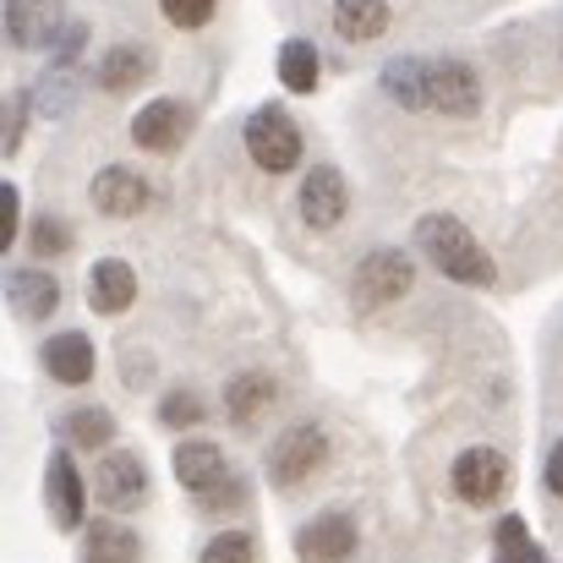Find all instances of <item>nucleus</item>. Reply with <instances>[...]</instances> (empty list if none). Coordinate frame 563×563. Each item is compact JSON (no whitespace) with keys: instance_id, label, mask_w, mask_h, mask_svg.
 Segmentation results:
<instances>
[{"instance_id":"f257e3e1","label":"nucleus","mask_w":563,"mask_h":563,"mask_svg":"<svg viewBox=\"0 0 563 563\" xmlns=\"http://www.w3.org/2000/svg\"><path fill=\"white\" fill-rule=\"evenodd\" d=\"M416 252H427V263H432L443 279H454V285L487 290V285L498 279V263L487 257V246H482L454 213H427V219H416Z\"/></svg>"},{"instance_id":"f03ea898","label":"nucleus","mask_w":563,"mask_h":563,"mask_svg":"<svg viewBox=\"0 0 563 563\" xmlns=\"http://www.w3.org/2000/svg\"><path fill=\"white\" fill-rule=\"evenodd\" d=\"M246 154L257 170L268 176H285L301 165V126L279 110V104H263L252 121H246Z\"/></svg>"},{"instance_id":"7ed1b4c3","label":"nucleus","mask_w":563,"mask_h":563,"mask_svg":"<svg viewBox=\"0 0 563 563\" xmlns=\"http://www.w3.org/2000/svg\"><path fill=\"white\" fill-rule=\"evenodd\" d=\"M329 465V432L318 427V421H296V427H285L279 432V443L268 449V476L279 482V487H301L312 471H323Z\"/></svg>"},{"instance_id":"20e7f679","label":"nucleus","mask_w":563,"mask_h":563,"mask_svg":"<svg viewBox=\"0 0 563 563\" xmlns=\"http://www.w3.org/2000/svg\"><path fill=\"white\" fill-rule=\"evenodd\" d=\"M449 482H454L460 504H471V509H493V504L509 493V454H498V449L476 443V449L454 454Z\"/></svg>"},{"instance_id":"39448f33","label":"nucleus","mask_w":563,"mask_h":563,"mask_svg":"<svg viewBox=\"0 0 563 563\" xmlns=\"http://www.w3.org/2000/svg\"><path fill=\"white\" fill-rule=\"evenodd\" d=\"M410 285H416V263H410L399 246H377V252H367V257L356 263V274H351L356 307H388V301L410 296Z\"/></svg>"},{"instance_id":"423d86ee","label":"nucleus","mask_w":563,"mask_h":563,"mask_svg":"<svg viewBox=\"0 0 563 563\" xmlns=\"http://www.w3.org/2000/svg\"><path fill=\"white\" fill-rule=\"evenodd\" d=\"M427 93H432V110H443V115H476L482 110V77L454 55L427 60Z\"/></svg>"},{"instance_id":"0eeeda50","label":"nucleus","mask_w":563,"mask_h":563,"mask_svg":"<svg viewBox=\"0 0 563 563\" xmlns=\"http://www.w3.org/2000/svg\"><path fill=\"white\" fill-rule=\"evenodd\" d=\"M93 493H99L104 509H126V504H137V498L148 493V465H143V454H137V449H115V454H104V460L93 465Z\"/></svg>"},{"instance_id":"6e6552de","label":"nucleus","mask_w":563,"mask_h":563,"mask_svg":"<svg viewBox=\"0 0 563 563\" xmlns=\"http://www.w3.org/2000/svg\"><path fill=\"white\" fill-rule=\"evenodd\" d=\"M187 104L181 99H154V104H143L137 110V121H132V143L137 148H148V154H176L181 143H187Z\"/></svg>"},{"instance_id":"1a4fd4ad","label":"nucleus","mask_w":563,"mask_h":563,"mask_svg":"<svg viewBox=\"0 0 563 563\" xmlns=\"http://www.w3.org/2000/svg\"><path fill=\"white\" fill-rule=\"evenodd\" d=\"M356 553V520L345 509L318 515L301 537H296V559L301 563H345Z\"/></svg>"},{"instance_id":"9d476101","label":"nucleus","mask_w":563,"mask_h":563,"mask_svg":"<svg viewBox=\"0 0 563 563\" xmlns=\"http://www.w3.org/2000/svg\"><path fill=\"white\" fill-rule=\"evenodd\" d=\"M351 208V191H345V176L334 165H312L307 181H301V219L312 230H334Z\"/></svg>"},{"instance_id":"9b49d317","label":"nucleus","mask_w":563,"mask_h":563,"mask_svg":"<svg viewBox=\"0 0 563 563\" xmlns=\"http://www.w3.org/2000/svg\"><path fill=\"white\" fill-rule=\"evenodd\" d=\"M132 301H137V274H132V263L104 257V263L88 268V307H93L99 318H121Z\"/></svg>"},{"instance_id":"f8f14e48","label":"nucleus","mask_w":563,"mask_h":563,"mask_svg":"<svg viewBox=\"0 0 563 563\" xmlns=\"http://www.w3.org/2000/svg\"><path fill=\"white\" fill-rule=\"evenodd\" d=\"M148 197H154L148 181L137 170H126V165H110V170L93 176V208L110 213V219H137L148 208Z\"/></svg>"},{"instance_id":"ddd939ff","label":"nucleus","mask_w":563,"mask_h":563,"mask_svg":"<svg viewBox=\"0 0 563 563\" xmlns=\"http://www.w3.org/2000/svg\"><path fill=\"white\" fill-rule=\"evenodd\" d=\"M44 367H49V377H55V383H66V388L93 383V367H99L93 340H88V334H77V329H66V334L44 340Z\"/></svg>"},{"instance_id":"4468645a","label":"nucleus","mask_w":563,"mask_h":563,"mask_svg":"<svg viewBox=\"0 0 563 563\" xmlns=\"http://www.w3.org/2000/svg\"><path fill=\"white\" fill-rule=\"evenodd\" d=\"M82 509H88V487H82V471L71 465V454H49V515L60 531H77L82 526Z\"/></svg>"},{"instance_id":"2eb2a0df","label":"nucleus","mask_w":563,"mask_h":563,"mask_svg":"<svg viewBox=\"0 0 563 563\" xmlns=\"http://www.w3.org/2000/svg\"><path fill=\"white\" fill-rule=\"evenodd\" d=\"M176 482L187 487L191 498H202V493H213L219 482H230V465H224V449L219 443H181L176 449Z\"/></svg>"},{"instance_id":"dca6fc26","label":"nucleus","mask_w":563,"mask_h":563,"mask_svg":"<svg viewBox=\"0 0 563 563\" xmlns=\"http://www.w3.org/2000/svg\"><path fill=\"white\" fill-rule=\"evenodd\" d=\"M60 27V5L55 0H5V33L16 49H38L49 44Z\"/></svg>"},{"instance_id":"f3484780","label":"nucleus","mask_w":563,"mask_h":563,"mask_svg":"<svg viewBox=\"0 0 563 563\" xmlns=\"http://www.w3.org/2000/svg\"><path fill=\"white\" fill-rule=\"evenodd\" d=\"M5 296H11V312L27 318V323H38V318H49V312L60 307V285H55V274H44V268H16V274L5 279Z\"/></svg>"},{"instance_id":"a211bd4d","label":"nucleus","mask_w":563,"mask_h":563,"mask_svg":"<svg viewBox=\"0 0 563 563\" xmlns=\"http://www.w3.org/2000/svg\"><path fill=\"white\" fill-rule=\"evenodd\" d=\"M274 399H279V383L268 373H241L235 383H224V416L235 427H257Z\"/></svg>"},{"instance_id":"6ab92c4d","label":"nucleus","mask_w":563,"mask_h":563,"mask_svg":"<svg viewBox=\"0 0 563 563\" xmlns=\"http://www.w3.org/2000/svg\"><path fill=\"white\" fill-rule=\"evenodd\" d=\"M388 0H334V33L345 44H373L388 33Z\"/></svg>"},{"instance_id":"aec40b11","label":"nucleus","mask_w":563,"mask_h":563,"mask_svg":"<svg viewBox=\"0 0 563 563\" xmlns=\"http://www.w3.org/2000/svg\"><path fill=\"white\" fill-rule=\"evenodd\" d=\"M383 93L405 110H432V93H427V60L416 55H399L383 66Z\"/></svg>"},{"instance_id":"412c9836","label":"nucleus","mask_w":563,"mask_h":563,"mask_svg":"<svg viewBox=\"0 0 563 563\" xmlns=\"http://www.w3.org/2000/svg\"><path fill=\"white\" fill-rule=\"evenodd\" d=\"M148 49H137V44H115L99 66H93V77H99V88L104 93H126V88H137L143 77H148Z\"/></svg>"},{"instance_id":"4be33fe9","label":"nucleus","mask_w":563,"mask_h":563,"mask_svg":"<svg viewBox=\"0 0 563 563\" xmlns=\"http://www.w3.org/2000/svg\"><path fill=\"white\" fill-rule=\"evenodd\" d=\"M82 563H137V537L115 520H93L82 537Z\"/></svg>"},{"instance_id":"5701e85b","label":"nucleus","mask_w":563,"mask_h":563,"mask_svg":"<svg viewBox=\"0 0 563 563\" xmlns=\"http://www.w3.org/2000/svg\"><path fill=\"white\" fill-rule=\"evenodd\" d=\"M318 71H323V60H318L312 38H285V49H279V82L290 93H312L318 88Z\"/></svg>"},{"instance_id":"b1692460","label":"nucleus","mask_w":563,"mask_h":563,"mask_svg":"<svg viewBox=\"0 0 563 563\" xmlns=\"http://www.w3.org/2000/svg\"><path fill=\"white\" fill-rule=\"evenodd\" d=\"M60 438H66L71 449H104V443L115 438V416H110V410H99V405L71 410V416L60 421Z\"/></svg>"},{"instance_id":"393cba45","label":"nucleus","mask_w":563,"mask_h":563,"mask_svg":"<svg viewBox=\"0 0 563 563\" xmlns=\"http://www.w3.org/2000/svg\"><path fill=\"white\" fill-rule=\"evenodd\" d=\"M27 246H33L38 257H60V252H71V224L55 219V213H38L33 230H27Z\"/></svg>"},{"instance_id":"a878e982","label":"nucleus","mask_w":563,"mask_h":563,"mask_svg":"<svg viewBox=\"0 0 563 563\" xmlns=\"http://www.w3.org/2000/svg\"><path fill=\"white\" fill-rule=\"evenodd\" d=\"M202 563H257V542L246 531H219L208 548H202Z\"/></svg>"},{"instance_id":"bb28decb","label":"nucleus","mask_w":563,"mask_h":563,"mask_svg":"<svg viewBox=\"0 0 563 563\" xmlns=\"http://www.w3.org/2000/svg\"><path fill=\"white\" fill-rule=\"evenodd\" d=\"M159 421H165V427H197V421H202V399H197L191 388H170V394L159 399Z\"/></svg>"},{"instance_id":"cd10ccee","label":"nucleus","mask_w":563,"mask_h":563,"mask_svg":"<svg viewBox=\"0 0 563 563\" xmlns=\"http://www.w3.org/2000/svg\"><path fill=\"white\" fill-rule=\"evenodd\" d=\"M526 553H542V548L531 542V531H526L520 515H504L498 520V559H526Z\"/></svg>"},{"instance_id":"c85d7f7f","label":"nucleus","mask_w":563,"mask_h":563,"mask_svg":"<svg viewBox=\"0 0 563 563\" xmlns=\"http://www.w3.org/2000/svg\"><path fill=\"white\" fill-rule=\"evenodd\" d=\"M159 11H165V22H176V27H202V22H213L219 0H159Z\"/></svg>"},{"instance_id":"c756f323","label":"nucleus","mask_w":563,"mask_h":563,"mask_svg":"<svg viewBox=\"0 0 563 563\" xmlns=\"http://www.w3.org/2000/svg\"><path fill=\"white\" fill-rule=\"evenodd\" d=\"M197 504H202V509H208V515H219V509H235V504H246V487H241V482H235V476H230V482H219V487H213V493H202V498H197Z\"/></svg>"},{"instance_id":"7c9ffc66","label":"nucleus","mask_w":563,"mask_h":563,"mask_svg":"<svg viewBox=\"0 0 563 563\" xmlns=\"http://www.w3.org/2000/svg\"><path fill=\"white\" fill-rule=\"evenodd\" d=\"M16 208H22V197H16V187L5 181V187H0V246L16 241Z\"/></svg>"},{"instance_id":"2f4dec72","label":"nucleus","mask_w":563,"mask_h":563,"mask_svg":"<svg viewBox=\"0 0 563 563\" xmlns=\"http://www.w3.org/2000/svg\"><path fill=\"white\" fill-rule=\"evenodd\" d=\"M542 482H548L553 498H563V438L553 443V454H548V465H542Z\"/></svg>"},{"instance_id":"473e14b6","label":"nucleus","mask_w":563,"mask_h":563,"mask_svg":"<svg viewBox=\"0 0 563 563\" xmlns=\"http://www.w3.org/2000/svg\"><path fill=\"white\" fill-rule=\"evenodd\" d=\"M498 563H548L542 553H526V559H498Z\"/></svg>"}]
</instances>
